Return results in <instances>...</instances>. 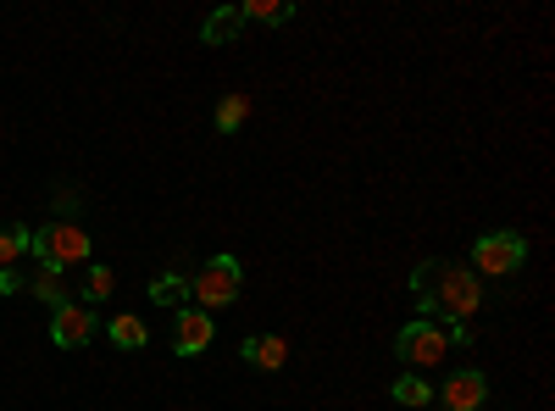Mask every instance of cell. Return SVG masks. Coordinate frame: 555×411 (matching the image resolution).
<instances>
[{
  "mask_svg": "<svg viewBox=\"0 0 555 411\" xmlns=\"http://www.w3.org/2000/svg\"><path fill=\"white\" fill-rule=\"evenodd\" d=\"M411 290H416V311H428L423 323H439V329H467L483 311L478 272L455 261H423L411 272Z\"/></svg>",
  "mask_w": 555,
  "mask_h": 411,
  "instance_id": "1",
  "label": "cell"
},
{
  "mask_svg": "<svg viewBox=\"0 0 555 411\" xmlns=\"http://www.w3.org/2000/svg\"><path fill=\"white\" fill-rule=\"evenodd\" d=\"M240 290H245V267H240V256H211V261L195 272V279H190V300H195L201 311L234 306Z\"/></svg>",
  "mask_w": 555,
  "mask_h": 411,
  "instance_id": "2",
  "label": "cell"
},
{
  "mask_svg": "<svg viewBox=\"0 0 555 411\" xmlns=\"http://www.w3.org/2000/svg\"><path fill=\"white\" fill-rule=\"evenodd\" d=\"M28 256H39L44 267H56V272L83 267L89 261V234H83L78 222H44V228H34Z\"/></svg>",
  "mask_w": 555,
  "mask_h": 411,
  "instance_id": "3",
  "label": "cell"
},
{
  "mask_svg": "<svg viewBox=\"0 0 555 411\" xmlns=\"http://www.w3.org/2000/svg\"><path fill=\"white\" fill-rule=\"evenodd\" d=\"M522 261H528V240L517 234V228H494V234H483L473 245V267L478 272H494V279H512Z\"/></svg>",
  "mask_w": 555,
  "mask_h": 411,
  "instance_id": "4",
  "label": "cell"
},
{
  "mask_svg": "<svg viewBox=\"0 0 555 411\" xmlns=\"http://www.w3.org/2000/svg\"><path fill=\"white\" fill-rule=\"evenodd\" d=\"M444 350H450V334L439 323H423V317L395 334V356L405 368H434V361H444Z\"/></svg>",
  "mask_w": 555,
  "mask_h": 411,
  "instance_id": "5",
  "label": "cell"
},
{
  "mask_svg": "<svg viewBox=\"0 0 555 411\" xmlns=\"http://www.w3.org/2000/svg\"><path fill=\"white\" fill-rule=\"evenodd\" d=\"M95 334H101V317L89 311L83 300H67V306L51 311V339H56L62 350H83Z\"/></svg>",
  "mask_w": 555,
  "mask_h": 411,
  "instance_id": "6",
  "label": "cell"
},
{
  "mask_svg": "<svg viewBox=\"0 0 555 411\" xmlns=\"http://www.w3.org/2000/svg\"><path fill=\"white\" fill-rule=\"evenodd\" d=\"M483 400H489V378H483L478 368L450 373L444 389H439V406H444V411H483Z\"/></svg>",
  "mask_w": 555,
  "mask_h": 411,
  "instance_id": "7",
  "label": "cell"
},
{
  "mask_svg": "<svg viewBox=\"0 0 555 411\" xmlns=\"http://www.w3.org/2000/svg\"><path fill=\"white\" fill-rule=\"evenodd\" d=\"M211 339H217V323H211V311H178V323H172V350L178 356H201V350H211Z\"/></svg>",
  "mask_w": 555,
  "mask_h": 411,
  "instance_id": "8",
  "label": "cell"
},
{
  "mask_svg": "<svg viewBox=\"0 0 555 411\" xmlns=\"http://www.w3.org/2000/svg\"><path fill=\"white\" fill-rule=\"evenodd\" d=\"M240 356L250 361L256 373H278V368L289 361V345L278 339V334H261V339H245V350H240Z\"/></svg>",
  "mask_w": 555,
  "mask_h": 411,
  "instance_id": "9",
  "label": "cell"
},
{
  "mask_svg": "<svg viewBox=\"0 0 555 411\" xmlns=\"http://www.w3.org/2000/svg\"><path fill=\"white\" fill-rule=\"evenodd\" d=\"M245 28V17H240V7H222V12H211L206 23H201V39L206 44H234V34Z\"/></svg>",
  "mask_w": 555,
  "mask_h": 411,
  "instance_id": "10",
  "label": "cell"
},
{
  "mask_svg": "<svg viewBox=\"0 0 555 411\" xmlns=\"http://www.w3.org/2000/svg\"><path fill=\"white\" fill-rule=\"evenodd\" d=\"M106 334H112V345H122V350H139V345H151V329L139 323L133 311H117L112 323H106Z\"/></svg>",
  "mask_w": 555,
  "mask_h": 411,
  "instance_id": "11",
  "label": "cell"
},
{
  "mask_svg": "<svg viewBox=\"0 0 555 411\" xmlns=\"http://www.w3.org/2000/svg\"><path fill=\"white\" fill-rule=\"evenodd\" d=\"M28 240H34V228H23V222H7V228H0V272L17 267V261L28 256Z\"/></svg>",
  "mask_w": 555,
  "mask_h": 411,
  "instance_id": "12",
  "label": "cell"
},
{
  "mask_svg": "<svg viewBox=\"0 0 555 411\" xmlns=\"http://www.w3.org/2000/svg\"><path fill=\"white\" fill-rule=\"evenodd\" d=\"M117 290V272L112 267H83V306H106Z\"/></svg>",
  "mask_w": 555,
  "mask_h": 411,
  "instance_id": "13",
  "label": "cell"
},
{
  "mask_svg": "<svg viewBox=\"0 0 555 411\" xmlns=\"http://www.w3.org/2000/svg\"><path fill=\"white\" fill-rule=\"evenodd\" d=\"M240 17L245 23H289L295 17V7H289V0H245V7H240Z\"/></svg>",
  "mask_w": 555,
  "mask_h": 411,
  "instance_id": "14",
  "label": "cell"
},
{
  "mask_svg": "<svg viewBox=\"0 0 555 411\" xmlns=\"http://www.w3.org/2000/svg\"><path fill=\"white\" fill-rule=\"evenodd\" d=\"M400 406H411V411H423L428 400H434V384L428 378H416V373H405V378H395V389H389Z\"/></svg>",
  "mask_w": 555,
  "mask_h": 411,
  "instance_id": "15",
  "label": "cell"
},
{
  "mask_svg": "<svg viewBox=\"0 0 555 411\" xmlns=\"http://www.w3.org/2000/svg\"><path fill=\"white\" fill-rule=\"evenodd\" d=\"M151 300H156V306H183V300H190V279L162 272V279H151Z\"/></svg>",
  "mask_w": 555,
  "mask_h": 411,
  "instance_id": "16",
  "label": "cell"
},
{
  "mask_svg": "<svg viewBox=\"0 0 555 411\" xmlns=\"http://www.w3.org/2000/svg\"><path fill=\"white\" fill-rule=\"evenodd\" d=\"M245 117H250V101H245V95H222V106H217V128H222V133H240Z\"/></svg>",
  "mask_w": 555,
  "mask_h": 411,
  "instance_id": "17",
  "label": "cell"
}]
</instances>
